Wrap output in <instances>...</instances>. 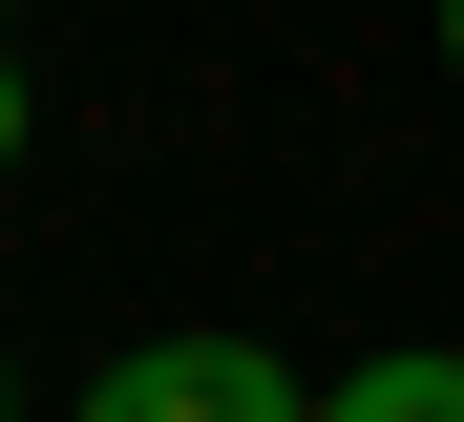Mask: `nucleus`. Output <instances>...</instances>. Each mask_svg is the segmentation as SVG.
Returning a JSON list of instances; mask_svg holds the SVG:
<instances>
[{
    "instance_id": "1",
    "label": "nucleus",
    "mask_w": 464,
    "mask_h": 422,
    "mask_svg": "<svg viewBox=\"0 0 464 422\" xmlns=\"http://www.w3.org/2000/svg\"><path fill=\"white\" fill-rule=\"evenodd\" d=\"M85 422H317L275 338H148V359L85 380Z\"/></svg>"
},
{
    "instance_id": "3",
    "label": "nucleus",
    "mask_w": 464,
    "mask_h": 422,
    "mask_svg": "<svg viewBox=\"0 0 464 422\" xmlns=\"http://www.w3.org/2000/svg\"><path fill=\"white\" fill-rule=\"evenodd\" d=\"M0 169H22V43H0Z\"/></svg>"
},
{
    "instance_id": "5",
    "label": "nucleus",
    "mask_w": 464,
    "mask_h": 422,
    "mask_svg": "<svg viewBox=\"0 0 464 422\" xmlns=\"http://www.w3.org/2000/svg\"><path fill=\"white\" fill-rule=\"evenodd\" d=\"M0 43H22V0H0Z\"/></svg>"
},
{
    "instance_id": "4",
    "label": "nucleus",
    "mask_w": 464,
    "mask_h": 422,
    "mask_svg": "<svg viewBox=\"0 0 464 422\" xmlns=\"http://www.w3.org/2000/svg\"><path fill=\"white\" fill-rule=\"evenodd\" d=\"M443 64H464V0H443Z\"/></svg>"
},
{
    "instance_id": "2",
    "label": "nucleus",
    "mask_w": 464,
    "mask_h": 422,
    "mask_svg": "<svg viewBox=\"0 0 464 422\" xmlns=\"http://www.w3.org/2000/svg\"><path fill=\"white\" fill-rule=\"evenodd\" d=\"M317 422H464V359H443V338H401V359H359Z\"/></svg>"
},
{
    "instance_id": "6",
    "label": "nucleus",
    "mask_w": 464,
    "mask_h": 422,
    "mask_svg": "<svg viewBox=\"0 0 464 422\" xmlns=\"http://www.w3.org/2000/svg\"><path fill=\"white\" fill-rule=\"evenodd\" d=\"M0 422H22V380H0Z\"/></svg>"
}]
</instances>
